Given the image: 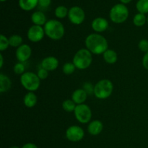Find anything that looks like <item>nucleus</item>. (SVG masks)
<instances>
[{"instance_id":"nucleus-1","label":"nucleus","mask_w":148,"mask_h":148,"mask_svg":"<svg viewBox=\"0 0 148 148\" xmlns=\"http://www.w3.org/2000/svg\"><path fill=\"white\" fill-rule=\"evenodd\" d=\"M85 44L86 49L92 54H103L108 50V43L106 38L98 33H91L85 38Z\"/></svg>"},{"instance_id":"nucleus-2","label":"nucleus","mask_w":148,"mask_h":148,"mask_svg":"<svg viewBox=\"0 0 148 148\" xmlns=\"http://www.w3.org/2000/svg\"><path fill=\"white\" fill-rule=\"evenodd\" d=\"M45 34L51 40H58L64 36V26L61 22L56 20H50L44 25Z\"/></svg>"},{"instance_id":"nucleus-3","label":"nucleus","mask_w":148,"mask_h":148,"mask_svg":"<svg viewBox=\"0 0 148 148\" xmlns=\"http://www.w3.org/2000/svg\"><path fill=\"white\" fill-rule=\"evenodd\" d=\"M92 53L87 49H81L75 54L72 62L77 69L83 70L90 66L92 62Z\"/></svg>"},{"instance_id":"nucleus-4","label":"nucleus","mask_w":148,"mask_h":148,"mask_svg":"<svg viewBox=\"0 0 148 148\" xmlns=\"http://www.w3.org/2000/svg\"><path fill=\"white\" fill-rule=\"evenodd\" d=\"M114 90L112 82L108 79L98 81L94 86V95L98 99H106L111 96Z\"/></svg>"},{"instance_id":"nucleus-5","label":"nucleus","mask_w":148,"mask_h":148,"mask_svg":"<svg viewBox=\"0 0 148 148\" xmlns=\"http://www.w3.org/2000/svg\"><path fill=\"white\" fill-rule=\"evenodd\" d=\"M20 83L22 86L29 92L37 90L40 85V79L34 72H27L20 77Z\"/></svg>"},{"instance_id":"nucleus-6","label":"nucleus","mask_w":148,"mask_h":148,"mask_svg":"<svg viewBox=\"0 0 148 148\" xmlns=\"http://www.w3.org/2000/svg\"><path fill=\"white\" fill-rule=\"evenodd\" d=\"M110 19L116 24L123 23L129 17V10L124 4H117L111 8L110 11Z\"/></svg>"},{"instance_id":"nucleus-7","label":"nucleus","mask_w":148,"mask_h":148,"mask_svg":"<svg viewBox=\"0 0 148 148\" xmlns=\"http://www.w3.org/2000/svg\"><path fill=\"white\" fill-rule=\"evenodd\" d=\"M74 114L76 119L81 124H85L90 122L92 118V111L90 108L84 103L77 105Z\"/></svg>"},{"instance_id":"nucleus-8","label":"nucleus","mask_w":148,"mask_h":148,"mask_svg":"<svg viewBox=\"0 0 148 148\" xmlns=\"http://www.w3.org/2000/svg\"><path fill=\"white\" fill-rule=\"evenodd\" d=\"M85 136V132L82 127L77 125L69 127L66 131V137L69 141L76 143L83 139Z\"/></svg>"},{"instance_id":"nucleus-9","label":"nucleus","mask_w":148,"mask_h":148,"mask_svg":"<svg viewBox=\"0 0 148 148\" xmlns=\"http://www.w3.org/2000/svg\"><path fill=\"white\" fill-rule=\"evenodd\" d=\"M68 17L69 20L72 24L74 25H80L83 23L85 18V12L83 11L82 8L79 7H72L69 10L68 13Z\"/></svg>"},{"instance_id":"nucleus-10","label":"nucleus","mask_w":148,"mask_h":148,"mask_svg":"<svg viewBox=\"0 0 148 148\" xmlns=\"http://www.w3.org/2000/svg\"><path fill=\"white\" fill-rule=\"evenodd\" d=\"M45 36L44 28L39 25L31 26L27 30V36L29 40L33 43H38Z\"/></svg>"},{"instance_id":"nucleus-11","label":"nucleus","mask_w":148,"mask_h":148,"mask_svg":"<svg viewBox=\"0 0 148 148\" xmlns=\"http://www.w3.org/2000/svg\"><path fill=\"white\" fill-rule=\"evenodd\" d=\"M31 48L27 44H23L17 49L15 56L19 62L24 63L30 59L31 56Z\"/></svg>"},{"instance_id":"nucleus-12","label":"nucleus","mask_w":148,"mask_h":148,"mask_svg":"<svg viewBox=\"0 0 148 148\" xmlns=\"http://www.w3.org/2000/svg\"><path fill=\"white\" fill-rule=\"evenodd\" d=\"M108 22L103 17H97L92 22V28L96 33H103L108 28Z\"/></svg>"},{"instance_id":"nucleus-13","label":"nucleus","mask_w":148,"mask_h":148,"mask_svg":"<svg viewBox=\"0 0 148 148\" xmlns=\"http://www.w3.org/2000/svg\"><path fill=\"white\" fill-rule=\"evenodd\" d=\"M41 67L49 71H54L59 66V60L54 56H47L42 60Z\"/></svg>"},{"instance_id":"nucleus-14","label":"nucleus","mask_w":148,"mask_h":148,"mask_svg":"<svg viewBox=\"0 0 148 148\" xmlns=\"http://www.w3.org/2000/svg\"><path fill=\"white\" fill-rule=\"evenodd\" d=\"M103 130V124L99 120H93L90 121L88 126V132L92 136H96L101 134Z\"/></svg>"},{"instance_id":"nucleus-15","label":"nucleus","mask_w":148,"mask_h":148,"mask_svg":"<svg viewBox=\"0 0 148 148\" xmlns=\"http://www.w3.org/2000/svg\"><path fill=\"white\" fill-rule=\"evenodd\" d=\"M88 98V93L85 92L83 88L75 90L72 95V100L77 104H82L85 102Z\"/></svg>"},{"instance_id":"nucleus-16","label":"nucleus","mask_w":148,"mask_h":148,"mask_svg":"<svg viewBox=\"0 0 148 148\" xmlns=\"http://www.w3.org/2000/svg\"><path fill=\"white\" fill-rule=\"evenodd\" d=\"M31 20L36 25L42 26L46 23V17L44 13L41 11H37L33 13L31 16Z\"/></svg>"},{"instance_id":"nucleus-17","label":"nucleus","mask_w":148,"mask_h":148,"mask_svg":"<svg viewBox=\"0 0 148 148\" xmlns=\"http://www.w3.org/2000/svg\"><path fill=\"white\" fill-rule=\"evenodd\" d=\"M11 86L12 82L10 77L3 73L0 74V92L3 93L7 92L10 89Z\"/></svg>"},{"instance_id":"nucleus-18","label":"nucleus","mask_w":148,"mask_h":148,"mask_svg":"<svg viewBox=\"0 0 148 148\" xmlns=\"http://www.w3.org/2000/svg\"><path fill=\"white\" fill-rule=\"evenodd\" d=\"M103 56L104 61L109 64H114L117 62V59H118L116 52L113 49H108L103 54Z\"/></svg>"},{"instance_id":"nucleus-19","label":"nucleus","mask_w":148,"mask_h":148,"mask_svg":"<svg viewBox=\"0 0 148 148\" xmlns=\"http://www.w3.org/2000/svg\"><path fill=\"white\" fill-rule=\"evenodd\" d=\"M25 106L27 108H33L37 103V96L33 92H28L25 94L23 99Z\"/></svg>"},{"instance_id":"nucleus-20","label":"nucleus","mask_w":148,"mask_h":148,"mask_svg":"<svg viewBox=\"0 0 148 148\" xmlns=\"http://www.w3.org/2000/svg\"><path fill=\"white\" fill-rule=\"evenodd\" d=\"M38 0H19V5L22 10L30 11L38 6Z\"/></svg>"},{"instance_id":"nucleus-21","label":"nucleus","mask_w":148,"mask_h":148,"mask_svg":"<svg viewBox=\"0 0 148 148\" xmlns=\"http://www.w3.org/2000/svg\"><path fill=\"white\" fill-rule=\"evenodd\" d=\"M23 38L19 35H12L9 38V42H10V46L14 48L20 47L23 45Z\"/></svg>"},{"instance_id":"nucleus-22","label":"nucleus","mask_w":148,"mask_h":148,"mask_svg":"<svg viewBox=\"0 0 148 148\" xmlns=\"http://www.w3.org/2000/svg\"><path fill=\"white\" fill-rule=\"evenodd\" d=\"M147 19L145 14H143V13H138L134 15V18H133V23L134 24V25L137 26V27H142L146 23Z\"/></svg>"},{"instance_id":"nucleus-23","label":"nucleus","mask_w":148,"mask_h":148,"mask_svg":"<svg viewBox=\"0 0 148 148\" xmlns=\"http://www.w3.org/2000/svg\"><path fill=\"white\" fill-rule=\"evenodd\" d=\"M76 106V103L72 100H65L62 103V108L65 111H66V112H72V111H75Z\"/></svg>"},{"instance_id":"nucleus-24","label":"nucleus","mask_w":148,"mask_h":148,"mask_svg":"<svg viewBox=\"0 0 148 148\" xmlns=\"http://www.w3.org/2000/svg\"><path fill=\"white\" fill-rule=\"evenodd\" d=\"M136 7L140 13H148V0H139L136 4Z\"/></svg>"},{"instance_id":"nucleus-25","label":"nucleus","mask_w":148,"mask_h":148,"mask_svg":"<svg viewBox=\"0 0 148 148\" xmlns=\"http://www.w3.org/2000/svg\"><path fill=\"white\" fill-rule=\"evenodd\" d=\"M68 13H69V11L64 6H59L55 10V15L58 18H64L66 15H68Z\"/></svg>"},{"instance_id":"nucleus-26","label":"nucleus","mask_w":148,"mask_h":148,"mask_svg":"<svg viewBox=\"0 0 148 148\" xmlns=\"http://www.w3.org/2000/svg\"><path fill=\"white\" fill-rule=\"evenodd\" d=\"M76 66L74 64L73 62H66L64 64L62 67V71L66 75H70L75 72Z\"/></svg>"},{"instance_id":"nucleus-27","label":"nucleus","mask_w":148,"mask_h":148,"mask_svg":"<svg viewBox=\"0 0 148 148\" xmlns=\"http://www.w3.org/2000/svg\"><path fill=\"white\" fill-rule=\"evenodd\" d=\"M10 46V42H9V38H7L6 36L1 34L0 36V51L6 50L7 48Z\"/></svg>"},{"instance_id":"nucleus-28","label":"nucleus","mask_w":148,"mask_h":148,"mask_svg":"<svg viewBox=\"0 0 148 148\" xmlns=\"http://www.w3.org/2000/svg\"><path fill=\"white\" fill-rule=\"evenodd\" d=\"M14 72L16 75H23L25 73V66L24 64L22 62H18V63L15 64L13 68Z\"/></svg>"},{"instance_id":"nucleus-29","label":"nucleus","mask_w":148,"mask_h":148,"mask_svg":"<svg viewBox=\"0 0 148 148\" xmlns=\"http://www.w3.org/2000/svg\"><path fill=\"white\" fill-rule=\"evenodd\" d=\"M138 48L141 51L145 53L148 52V40L147 39H142L138 43Z\"/></svg>"},{"instance_id":"nucleus-30","label":"nucleus","mask_w":148,"mask_h":148,"mask_svg":"<svg viewBox=\"0 0 148 148\" xmlns=\"http://www.w3.org/2000/svg\"><path fill=\"white\" fill-rule=\"evenodd\" d=\"M51 3V0H38V7L40 10H46L50 6Z\"/></svg>"},{"instance_id":"nucleus-31","label":"nucleus","mask_w":148,"mask_h":148,"mask_svg":"<svg viewBox=\"0 0 148 148\" xmlns=\"http://www.w3.org/2000/svg\"><path fill=\"white\" fill-rule=\"evenodd\" d=\"M37 75L38 76V77L40 78V79H45L48 77V75H49V72L47 70H46L43 68H40L38 71Z\"/></svg>"},{"instance_id":"nucleus-32","label":"nucleus","mask_w":148,"mask_h":148,"mask_svg":"<svg viewBox=\"0 0 148 148\" xmlns=\"http://www.w3.org/2000/svg\"><path fill=\"white\" fill-rule=\"evenodd\" d=\"M83 89L88 93V95H91L92 93L94 94V86H92L90 82H85L84 84Z\"/></svg>"},{"instance_id":"nucleus-33","label":"nucleus","mask_w":148,"mask_h":148,"mask_svg":"<svg viewBox=\"0 0 148 148\" xmlns=\"http://www.w3.org/2000/svg\"><path fill=\"white\" fill-rule=\"evenodd\" d=\"M143 66L145 69L148 70V52L145 53L143 58Z\"/></svg>"},{"instance_id":"nucleus-34","label":"nucleus","mask_w":148,"mask_h":148,"mask_svg":"<svg viewBox=\"0 0 148 148\" xmlns=\"http://www.w3.org/2000/svg\"><path fill=\"white\" fill-rule=\"evenodd\" d=\"M22 148H38V147L36 145L34 144V143H26V144H25L22 147Z\"/></svg>"},{"instance_id":"nucleus-35","label":"nucleus","mask_w":148,"mask_h":148,"mask_svg":"<svg viewBox=\"0 0 148 148\" xmlns=\"http://www.w3.org/2000/svg\"><path fill=\"white\" fill-rule=\"evenodd\" d=\"M3 64H4V60H3L2 54H0V67L2 68Z\"/></svg>"},{"instance_id":"nucleus-36","label":"nucleus","mask_w":148,"mask_h":148,"mask_svg":"<svg viewBox=\"0 0 148 148\" xmlns=\"http://www.w3.org/2000/svg\"><path fill=\"white\" fill-rule=\"evenodd\" d=\"M120 1H121L123 4H128V3H130L132 0H120Z\"/></svg>"},{"instance_id":"nucleus-37","label":"nucleus","mask_w":148,"mask_h":148,"mask_svg":"<svg viewBox=\"0 0 148 148\" xmlns=\"http://www.w3.org/2000/svg\"><path fill=\"white\" fill-rule=\"evenodd\" d=\"M10 148H20V147H17V146H12V147H10Z\"/></svg>"},{"instance_id":"nucleus-38","label":"nucleus","mask_w":148,"mask_h":148,"mask_svg":"<svg viewBox=\"0 0 148 148\" xmlns=\"http://www.w3.org/2000/svg\"><path fill=\"white\" fill-rule=\"evenodd\" d=\"M0 1H6V0H0Z\"/></svg>"},{"instance_id":"nucleus-39","label":"nucleus","mask_w":148,"mask_h":148,"mask_svg":"<svg viewBox=\"0 0 148 148\" xmlns=\"http://www.w3.org/2000/svg\"><path fill=\"white\" fill-rule=\"evenodd\" d=\"M147 23H148V16H147Z\"/></svg>"}]
</instances>
